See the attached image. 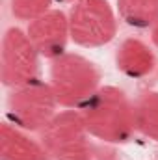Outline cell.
<instances>
[{
    "instance_id": "obj_14",
    "label": "cell",
    "mask_w": 158,
    "mask_h": 160,
    "mask_svg": "<svg viewBox=\"0 0 158 160\" xmlns=\"http://www.w3.org/2000/svg\"><path fill=\"white\" fill-rule=\"evenodd\" d=\"M54 2H62L63 4V2H75V0H54Z\"/></svg>"
},
{
    "instance_id": "obj_1",
    "label": "cell",
    "mask_w": 158,
    "mask_h": 160,
    "mask_svg": "<svg viewBox=\"0 0 158 160\" xmlns=\"http://www.w3.org/2000/svg\"><path fill=\"white\" fill-rule=\"evenodd\" d=\"M89 136L104 143H125L136 130L134 102L116 86H104L82 104L80 112Z\"/></svg>"
},
{
    "instance_id": "obj_8",
    "label": "cell",
    "mask_w": 158,
    "mask_h": 160,
    "mask_svg": "<svg viewBox=\"0 0 158 160\" xmlns=\"http://www.w3.org/2000/svg\"><path fill=\"white\" fill-rule=\"evenodd\" d=\"M0 158L2 160H50L41 142L32 140L22 128L4 123L0 127Z\"/></svg>"
},
{
    "instance_id": "obj_13",
    "label": "cell",
    "mask_w": 158,
    "mask_h": 160,
    "mask_svg": "<svg viewBox=\"0 0 158 160\" xmlns=\"http://www.w3.org/2000/svg\"><path fill=\"white\" fill-rule=\"evenodd\" d=\"M153 43H155V45H158V26H155V28H153Z\"/></svg>"
},
{
    "instance_id": "obj_12",
    "label": "cell",
    "mask_w": 158,
    "mask_h": 160,
    "mask_svg": "<svg viewBox=\"0 0 158 160\" xmlns=\"http://www.w3.org/2000/svg\"><path fill=\"white\" fill-rule=\"evenodd\" d=\"M54 0H11V13L21 21H34L50 9Z\"/></svg>"
},
{
    "instance_id": "obj_11",
    "label": "cell",
    "mask_w": 158,
    "mask_h": 160,
    "mask_svg": "<svg viewBox=\"0 0 158 160\" xmlns=\"http://www.w3.org/2000/svg\"><path fill=\"white\" fill-rule=\"evenodd\" d=\"M136 130L158 142V91H145L134 102Z\"/></svg>"
},
{
    "instance_id": "obj_9",
    "label": "cell",
    "mask_w": 158,
    "mask_h": 160,
    "mask_svg": "<svg viewBox=\"0 0 158 160\" xmlns=\"http://www.w3.org/2000/svg\"><path fill=\"white\" fill-rule=\"evenodd\" d=\"M116 63L123 75L130 78H143L153 73L156 60H155L153 50L143 41L128 38L119 45V50L116 54Z\"/></svg>"
},
{
    "instance_id": "obj_10",
    "label": "cell",
    "mask_w": 158,
    "mask_h": 160,
    "mask_svg": "<svg viewBox=\"0 0 158 160\" xmlns=\"http://www.w3.org/2000/svg\"><path fill=\"white\" fill-rule=\"evenodd\" d=\"M117 11L128 26H158V0H117Z\"/></svg>"
},
{
    "instance_id": "obj_4",
    "label": "cell",
    "mask_w": 158,
    "mask_h": 160,
    "mask_svg": "<svg viewBox=\"0 0 158 160\" xmlns=\"http://www.w3.org/2000/svg\"><path fill=\"white\" fill-rule=\"evenodd\" d=\"M56 95L52 86L36 78L22 86L13 88L7 97V118L11 125L22 130H37L56 116Z\"/></svg>"
},
{
    "instance_id": "obj_7",
    "label": "cell",
    "mask_w": 158,
    "mask_h": 160,
    "mask_svg": "<svg viewBox=\"0 0 158 160\" xmlns=\"http://www.w3.org/2000/svg\"><path fill=\"white\" fill-rule=\"evenodd\" d=\"M26 34L41 56L56 60L67 52V41L71 38L69 17L60 9H48L28 24Z\"/></svg>"
},
{
    "instance_id": "obj_2",
    "label": "cell",
    "mask_w": 158,
    "mask_h": 160,
    "mask_svg": "<svg viewBox=\"0 0 158 160\" xmlns=\"http://www.w3.org/2000/svg\"><path fill=\"white\" fill-rule=\"evenodd\" d=\"M48 84L60 106L77 108L86 104L101 88V73L91 60L75 52H65L52 60Z\"/></svg>"
},
{
    "instance_id": "obj_6",
    "label": "cell",
    "mask_w": 158,
    "mask_h": 160,
    "mask_svg": "<svg viewBox=\"0 0 158 160\" xmlns=\"http://www.w3.org/2000/svg\"><path fill=\"white\" fill-rule=\"evenodd\" d=\"M39 52L32 39L21 28H7L2 39L0 77L4 86L17 88L37 78Z\"/></svg>"
},
{
    "instance_id": "obj_3",
    "label": "cell",
    "mask_w": 158,
    "mask_h": 160,
    "mask_svg": "<svg viewBox=\"0 0 158 160\" xmlns=\"http://www.w3.org/2000/svg\"><path fill=\"white\" fill-rule=\"evenodd\" d=\"M39 142L50 160H93L89 132L75 110L56 114L39 130Z\"/></svg>"
},
{
    "instance_id": "obj_5",
    "label": "cell",
    "mask_w": 158,
    "mask_h": 160,
    "mask_svg": "<svg viewBox=\"0 0 158 160\" xmlns=\"http://www.w3.org/2000/svg\"><path fill=\"white\" fill-rule=\"evenodd\" d=\"M67 17L71 39L80 47H102L116 38L117 19L108 0H75Z\"/></svg>"
}]
</instances>
